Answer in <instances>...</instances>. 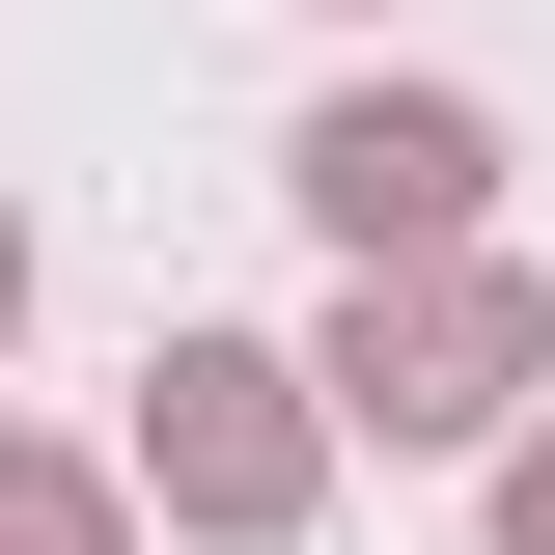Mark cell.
<instances>
[{
	"label": "cell",
	"mask_w": 555,
	"mask_h": 555,
	"mask_svg": "<svg viewBox=\"0 0 555 555\" xmlns=\"http://www.w3.org/2000/svg\"><path fill=\"white\" fill-rule=\"evenodd\" d=\"M167 389H195V500H278V416H250L278 361H167Z\"/></svg>",
	"instance_id": "3957f363"
},
{
	"label": "cell",
	"mask_w": 555,
	"mask_h": 555,
	"mask_svg": "<svg viewBox=\"0 0 555 555\" xmlns=\"http://www.w3.org/2000/svg\"><path fill=\"white\" fill-rule=\"evenodd\" d=\"M306 195H334L361 250H416V222H473V112H334V139H306Z\"/></svg>",
	"instance_id": "6da1fadb"
},
{
	"label": "cell",
	"mask_w": 555,
	"mask_h": 555,
	"mask_svg": "<svg viewBox=\"0 0 555 555\" xmlns=\"http://www.w3.org/2000/svg\"><path fill=\"white\" fill-rule=\"evenodd\" d=\"M500 361H528L500 306H416V334L361 306V416H389V444H444V416H500Z\"/></svg>",
	"instance_id": "7a4b0ae2"
},
{
	"label": "cell",
	"mask_w": 555,
	"mask_h": 555,
	"mask_svg": "<svg viewBox=\"0 0 555 555\" xmlns=\"http://www.w3.org/2000/svg\"><path fill=\"white\" fill-rule=\"evenodd\" d=\"M500 528H528V555H555V473H528V500H500Z\"/></svg>",
	"instance_id": "277c9868"
}]
</instances>
